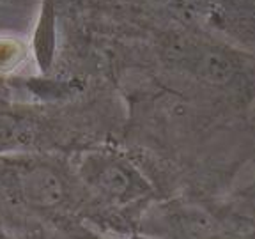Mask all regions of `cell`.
<instances>
[{"label": "cell", "instance_id": "1", "mask_svg": "<svg viewBox=\"0 0 255 239\" xmlns=\"http://www.w3.org/2000/svg\"><path fill=\"white\" fill-rule=\"evenodd\" d=\"M23 186L27 195L39 204H57L60 199V183L57 175L44 168H36L25 177Z\"/></svg>", "mask_w": 255, "mask_h": 239}, {"label": "cell", "instance_id": "2", "mask_svg": "<svg viewBox=\"0 0 255 239\" xmlns=\"http://www.w3.org/2000/svg\"><path fill=\"white\" fill-rule=\"evenodd\" d=\"M25 131V124L20 122L7 114H0V143H9L20 138V135Z\"/></svg>", "mask_w": 255, "mask_h": 239}]
</instances>
